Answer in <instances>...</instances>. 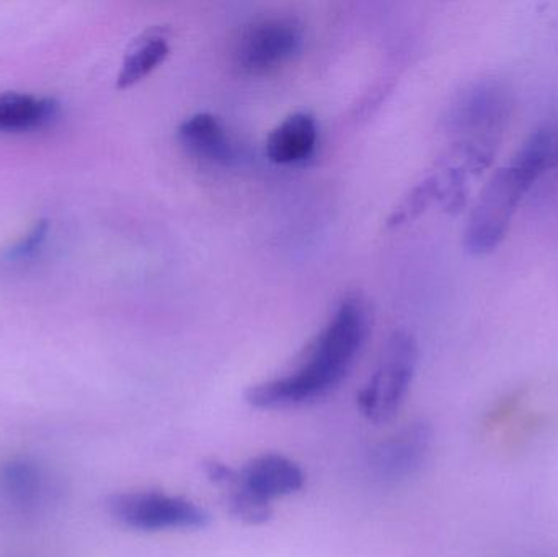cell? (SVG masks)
I'll return each mask as SVG.
<instances>
[{
    "mask_svg": "<svg viewBox=\"0 0 558 557\" xmlns=\"http://www.w3.org/2000/svg\"><path fill=\"white\" fill-rule=\"evenodd\" d=\"M432 441V425L425 421L412 422L371 451V468L383 480L412 476L425 463Z\"/></svg>",
    "mask_w": 558,
    "mask_h": 557,
    "instance_id": "ba28073f",
    "label": "cell"
},
{
    "mask_svg": "<svg viewBox=\"0 0 558 557\" xmlns=\"http://www.w3.org/2000/svg\"><path fill=\"white\" fill-rule=\"evenodd\" d=\"M239 481L252 496L271 504L278 497L299 493L304 487L305 474L289 458L267 453L248 461L239 471Z\"/></svg>",
    "mask_w": 558,
    "mask_h": 557,
    "instance_id": "30bf717a",
    "label": "cell"
},
{
    "mask_svg": "<svg viewBox=\"0 0 558 557\" xmlns=\"http://www.w3.org/2000/svg\"><path fill=\"white\" fill-rule=\"evenodd\" d=\"M366 334L363 303L354 298L344 300L307 347L298 368L252 386L245 392V401L255 409H286L324 398L347 378Z\"/></svg>",
    "mask_w": 558,
    "mask_h": 557,
    "instance_id": "6da1fadb",
    "label": "cell"
},
{
    "mask_svg": "<svg viewBox=\"0 0 558 557\" xmlns=\"http://www.w3.org/2000/svg\"><path fill=\"white\" fill-rule=\"evenodd\" d=\"M107 507L120 525L137 532L203 530L209 525L205 509L185 497L157 491L114 494L108 499Z\"/></svg>",
    "mask_w": 558,
    "mask_h": 557,
    "instance_id": "8992f818",
    "label": "cell"
},
{
    "mask_svg": "<svg viewBox=\"0 0 558 557\" xmlns=\"http://www.w3.org/2000/svg\"><path fill=\"white\" fill-rule=\"evenodd\" d=\"M48 234L49 222L45 221V219L36 222L32 231H29L25 238L20 239L12 247L5 249V251L0 254V261L7 265H20L33 261V258L41 252L43 245H45L46 239H48Z\"/></svg>",
    "mask_w": 558,
    "mask_h": 557,
    "instance_id": "2e32d148",
    "label": "cell"
},
{
    "mask_svg": "<svg viewBox=\"0 0 558 557\" xmlns=\"http://www.w3.org/2000/svg\"><path fill=\"white\" fill-rule=\"evenodd\" d=\"M205 474L216 486L225 493L226 506L229 513L247 525H264L274 517L271 504L264 502L252 496L242 487L239 481V471L218 460H208L203 463Z\"/></svg>",
    "mask_w": 558,
    "mask_h": 557,
    "instance_id": "7c38bea8",
    "label": "cell"
},
{
    "mask_svg": "<svg viewBox=\"0 0 558 557\" xmlns=\"http://www.w3.org/2000/svg\"><path fill=\"white\" fill-rule=\"evenodd\" d=\"M318 143L317 121L299 111L289 114L271 131L267 140V157L278 166H295L314 156Z\"/></svg>",
    "mask_w": 558,
    "mask_h": 557,
    "instance_id": "8fae6325",
    "label": "cell"
},
{
    "mask_svg": "<svg viewBox=\"0 0 558 557\" xmlns=\"http://www.w3.org/2000/svg\"><path fill=\"white\" fill-rule=\"evenodd\" d=\"M169 52V32L162 26L146 29L128 48L118 74L117 87L124 90L140 84L166 61Z\"/></svg>",
    "mask_w": 558,
    "mask_h": 557,
    "instance_id": "4fadbf2b",
    "label": "cell"
},
{
    "mask_svg": "<svg viewBox=\"0 0 558 557\" xmlns=\"http://www.w3.org/2000/svg\"><path fill=\"white\" fill-rule=\"evenodd\" d=\"M179 141L192 156L218 166L241 162L242 150L221 120L211 113H196L179 126Z\"/></svg>",
    "mask_w": 558,
    "mask_h": 557,
    "instance_id": "9c48e42d",
    "label": "cell"
},
{
    "mask_svg": "<svg viewBox=\"0 0 558 557\" xmlns=\"http://www.w3.org/2000/svg\"><path fill=\"white\" fill-rule=\"evenodd\" d=\"M435 203H441V182H439L436 170L426 175L422 182L416 183L412 192L400 202V205L397 206L396 211L389 218L390 228H397V226L405 225V222L418 218Z\"/></svg>",
    "mask_w": 558,
    "mask_h": 557,
    "instance_id": "9a60e30c",
    "label": "cell"
},
{
    "mask_svg": "<svg viewBox=\"0 0 558 557\" xmlns=\"http://www.w3.org/2000/svg\"><path fill=\"white\" fill-rule=\"evenodd\" d=\"M511 92L498 78H482L456 95L445 114V128L456 136L448 156L469 173L492 166L510 120Z\"/></svg>",
    "mask_w": 558,
    "mask_h": 557,
    "instance_id": "3957f363",
    "label": "cell"
},
{
    "mask_svg": "<svg viewBox=\"0 0 558 557\" xmlns=\"http://www.w3.org/2000/svg\"><path fill=\"white\" fill-rule=\"evenodd\" d=\"M61 497L58 477L33 458L0 463V517L12 523H35L48 517Z\"/></svg>",
    "mask_w": 558,
    "mask_h": 557,
    "instance_id": "5b68a950",
    "label": "cell"
},
{
    "mask_svg": "<svg viewBox=\"0 0 558 557\" xmlns=\"http://www.w3.org/2000/svg\"><path fill=\"white\" fill-rule=\"evenodd\" d=\"M557 167L558 130L546 124L531 133L510 162L500 167L482 190L464 232L469 254L487 255L497 251L524 196Z\"/></svg>",
    "mask_w": 558,
    "mask_h": 557,
    "instance_id": "7a4b0ae2",
    "label": "cell"
},
{
    "mask_svg": "<svg viewBox=\"0 0 558 557\" xmlns=\"http://www.w3.org/2000/svg\"><path fill=\"white\" fill-rule=\"evenodd\" d=\"M418 363V346L407 330H396L369 383L357 395L361 412L374 424L389 422L399 412Z\"/></svg>",
    "mask_w": 558,
    "mask_h": 557,
    "instance_id": "277c9868",
    "label": "cell"
},
{
    "mask_svg": "<svg viewBox=\"0 0 558 557\" xmlns=\"http://www.w3.org/2000/svg\"><path fill=\"white\" fill-rule=\"evenodd\" d=\"M304 28L294 16H268L242 29L234 62L248 75H265L288 64L302 48Z\"/></svg>",
    "mask_w": 558,
    "mask_h": 557,
    "instance_id": "52a82bcc",
    "label": "cell"
},
{
    "mask_svg": "<svg viewBox=\"0 0 558 557\" xmlns=\"http://www.w3.org/2000/svg\"><path fill=\"white\" fill-rule=\"evenodd\" d=\"M58 113V101L52 98L20 92L0 94V131L3 133L41 130L51 124Z\"/></svg>",
    "mask_w": 558,
    "mask_h": 557,
    "instance_id": "5bb4252c",
    "label": "cell"
}]
</instances>
